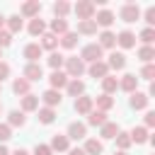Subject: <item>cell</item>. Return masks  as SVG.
<instances>
[{
	"instance_id": "1",
	"label": "cell",
	"mask_w": 155,
	"mask_h": 155,
	"mask_svg": "<svg viewBox=\"0 0 155 155\" xmlns=\"http://www.w3.org/2000/svg\"><path fill=\"white\" fill-rule=\"evenodd\" d=\"M63 63H65V75L73 78V80H78V78L85 73V63H82L80 58H75V56H73V58H65Z\"/></svg>"
},
{
	"instance_id": "2",
	"label": "cell",
	"mask_w": 155,
	"mask_h": 155,
	"mask_svg": "<svg viewBox=\"0 0 155 155\" xmlns=\"http://www.w3.org/2000/svg\"><path fill=\"white\" fill-rule=\"evenodd\" d=\"M80 61H82V63H85V61H90V63L102 61V46H99V44H87V46L82 48V53H80Z\"/></svg>"
},
{
	"instance_id": "3",
	"label": "cell",
	"mask_w": 155,
	"mask_h": 155,
	"mask_svg": "<svg viewBox=\"0 0 155 155\" xmlns=\"http://www.w3.org/2000/svg\"><path fill=\"white\" fill-rule=\"evenodd\" d=\"M75 15H78V19L82 22V19H92L94 17V2H90V0H80L75 7Z\"/></svg>"
},
{
	"instance_id": "4",
	"label": "cell",
	"mask_w": 155,
	"mask_h": 155,
	"mask_svg": "<svg viewBox=\"0 0 155 155\" xmlns=\"http://www.w3.org/2000/svg\"><path fill=\"white\" fill-rule=\"evenodd\" d=\"M119 15H121V19H124V22H136V19L140 17V7H138L136 2H126V5L121 7V12H119Z\"/></svg>"
},
{
	"instance_id": "5",
	"label": "cell",
	"mask_w": 155,
	"mask_h": 155,
	"mask_svg": "<svg viewBox=\"0 0 155 155\" xmlns=\"http://www.w3.org/2000/svg\"><path fill=\"white\" fill-rule=\"evenodd\" d=\"M22 75H24V80H27V82H34V80H41V78H44V70H41V65H39V63H27Z\"/></svg>"
},
{
	"instance_id": "6",
	"label": "cell",
	"mask_w": 155,
	"mask_h": 155,
	"mask_svg": "<svg viewBox=\"0 0 155 155\" xmlns=\"http://www.w3.org/2000/svg\"><path fill=\"white\" fill-rule=\"evenodd\" d=\"M92 97H87V94H80V97H75V111L78 114H90L92 111Z\"/></svg>"
},
{
	"instance_id": "7",
	"label": "cell",
	"mask_w": 155,
	"mask_h": 155,
	"mask_svg": "<svg viewBox=\"0 0 155 155\" xmlns=\"http://www.w3.org/2000/svg\"><path fill=\"white\" fill-rule=\"evenodd\" d=\"M87 136V126L85 124H80V121H73L70 126H68V138H73V140H80V138H85Z\"/></svg>"
},
{
	"instance_id": "8",
	"label": "cell",
	"mask_w": 155,
	"mask_h": 155,
	"mask_svg": "<svg viewBox=\"0 0 155 155\" xmlns=\"http://www.w3.org/2000/svg\"><path fill=\"white\" fill-rule=\"evenodd\" d=\"M39 12H41V2L39 0H29V2L22 5V15L24 17H31L34 19V17H39Z\"/></svg>"
},
{
	"instance_id": "9",
	"label": "cell",
	"mask_w": 155,
	"mask_h": 155,
	"mask_svg": "<svg viewBox=\"0 0 155 155\" xmlns=\"http://www.w3.org/2000/svg\"><path fill=\"white\" fill-rule=\"evenodd\" d=\"M116 44H119L121 48H133V46H136V34L126 29V31H121V34L116 36Z\"/></svg>"
},
{
	"instance_id": "10",
	"label": "cell",
	"mask_w": 155,
	"mask_h": 155,
	"mask_svg": "<svg viewBox=\"0 0 155 155\" xmlns=\"http://www.w3.org/2000/svg\"><path fill=\"white\" fill-rule=\"evenodd\" d=\"M41 53H44V48H41L39 44H29V46H24V58H27L29 63H36V61L41 58Z\"/></svg>"
},
{
	"instance_id": "11",
	"label": "cell",
	"mask_w": 155,
	"mask_h": 155,
	"mask_svg": "<svg viewBox=\"0 0 155 155\" xmlns=\"http://www.w3.org/2000/svg\"><path fill=\"white\" fill-rule=\"evenodd\" d=\"M136 85H138V78H136L133 73H126V75L119 80V87H121L124 92H136Z\"/></svg>"
},
{
	"instance_id": "12",
	"label": "cell",
	"mask_w": 155,
	"mask_h": 155,
	"mask_svg": "<svg viewBox=\"0 0 155 155\" xmlns=\"http://www.w3.org/2000/svg\"><path fill=\"white\" fill-rule=\"evenodd\" d=\"M48 80H51V90H61V87H65V85H68V75H65V73H61V70H53Z\"/></svg>"
},
{
	"instance_id": "13",
	"label": "cell",
	"mask_w": 155,
	"mask_h": 155,
	"mask_svg": "<svg viewBox=\"0 0 155 155\" xmlns=\"http://www.w3.org/2000/svg\"><path fill=\"white\" fill-rule=\"evenodd\" d=\"M148 99H150V97H148L145 92H138V90L131 92V107H133V109H145V107H148Z\"/></svg>"
},
{
	"instance_id": "14",
	"label": "cell",
	"mask_w": 155,
	"mask_h": 155,
	"mask_svg": "<svg viewBox=\"0 0 155 155\" xmlns=\"http://www.w3.org/2000/svg\"><path fill=\"white\" fill-rule=\"evenodd\" d=\"M90 75H92V78H99V80H102V78H107V75H109V68H107V63H104V61H97V63H92V65H90Z\"/></svg>"
},
{
	"instance_id": "15",
	"label": "cell",
	"mask_w": 155,
	"mask_h": 155,
	"mask_svg": "<svg viewBox=\"0 0 155 155\" xmlns=\"http://www.w3.org/2000/svg\"><path fill=\"white\" fill-rule=\"evenodd\" d=\"M41 99L46 102V107H51V109H53L56 104H61V99H63V97H61V92H58V90H46V92L41 94Z\"/></svg>"
},
{
	"instance_id": "16",
	"label": "cell",
	"mask_w": 155,
	"mask_h": 155,
	"mask_svg": "<svg viewBox=\"0 0 155 155\" xmlns=\"http://www.w3.org/2000/svg\"><path fill=\"white\" fill-rule=\"evenodd\" d=\"M124 65H126V56H124V53H116V51H114V53L109 56V61H107V68H114V70H121Z\"/></svg>"
},
{
	"instance_id": "17",
	"label": "cell",
	"mask_w": 155,
	"mask_h": 155,
	"mask_svg": "<svg viewBox=\"0 0 155 155\" xmlns=\"http://www.w3.org/2000/svg\"><path fill=\"white\" fill-rule=\"evenodd\" d=\"M68 94L70 97H80V94H85V82L82 80H68Z\"/></svg>"
},
{
	"instance_id": "18",
	"label": "cell",
	"mask_w": 155,
	"mask_h": 155,
	"mask_svg": "<svg viewBox=\"0 0 155 155\" xmlns=\"http://www.w3.org/2000/svg\"><path fill=\"white\" fill-rule=\"evenodd\" d=\"M87 124H90V126H104V124H107V114L99 111V109H97V111L92 109V111L87 114Z\"/></svg>"
},
{
	"instance_id": "19",
	"label": "cell",
	"mask_w": 155,
	"mask_h": 155,
	"mask_svg": "<svg viewBox=\"0 0 155 155\" xmlns=\"http://www.w3.org/2000/svg\"><path fill=\"white\" fill-rule=\"evenodd\" d=\"M128 138H131V143H145V140H148V128H145V126H136V128L128 133Z\"/></svg>"
},
{
	"instance_id": "20",
	"label": "cell",
	"mask_w": 155,
	"mask_h": 155,
	"mask_svg": "<svg viewBox=\"0 0 155 155\" xmlns=\"http://www.w3.org/2000/svg\"><path fill=\"white\" fill-rule=\"evenodd\" d=\"M51 150H58V153H63V150H68V136H61V133H56L53 138H51V145H48Z\"/></svg>"
},
{
	"instance_id": "21",
	"label": "cell",
	"mask_w": 155,
	"mask_h": 155,
	"mask_svg": "<svg viewBox=\"0 0 155 155\" xmlns=\"http://www.w3.org/2000/svg\"><path fill=\"white\" fill-rule=\"evenodd\" d=\"M85 155H99L102 150H104V145H102V140H97V138H90L87 143H85Z\"/></svg>"
},
{
	"instance_id": "22",
	"label": "cell",
	"mask_w": 155,
	"mask_h": 155,
	"mask_svg": "<svg viewBox=\"0 0 155 155\" xmlns=\"http://www.w3.org/2000/svg\"><path fill=\"white\" fill-rule=\"evenodd\" d=\"M39 109V97L36 94H24L22 97V111H34Z\"/></svg>"
},
{
	"instance_id": "23",
	"label": "cell",
	"mask_w": 155,
	"mask_h": 155,
	"mask_svg": "<svg viewBox=\"0 0 155 155\" xmlns=\"http://www.w3.org/2000/svg\"><path fill=\"white\" fill-rule=\"evenodd\" d=\"M111 22H114V15H111L109 10L97 12V19H94V24H97V27H111Z\"/></svg>"
},
{
	"instance_id": "24",
	"label": "cell",
	"mask_w": 155,
	"mask_h": 155,
	"mask_svg": "<svg viewBox=\"0 0 155 155\" xmlns=\"http://www.w3.org/2000/svg\"><path fill=\"white\" fill-rule=\"evenodd\" d=\"M39 46H41V48H51V51H53V48L58 46V36H53L51 31H44V34H41V44H39Z\"/></svg>"
},
{
	"instance_id": "25",
	"label": "cell",
	"mask_w": 155,
	"mask_h": 155,
	"mask_svg": "<svg viewBox=\"0 0 155 155\" xmlns=\"http://www.w3.org/2000/svg\"><path fill=\"white\" fill-rule=\"evenodd\" d=\"M102 90H104V94H111V92H116V90H119V80H116V78H111V75L102 78Z\"/></svg>"
},
{
	"instance_id": "26",
	"label": "cell",
	"mask_w": 155,
	"mask_h": 155,
	"mask_svg": "<svg viewBox=\"0 0 155 155\" xmlns=\"http://www.w3.org/2000/svg\"><path fill=\"white\" fill-rule=\"evenodd\" d=\"M65 31H68V22H65V19H58V17H56V19L51 22V34H53V36H58V34L63 36Z\"/></svg>"
},
{
	"instance_id": "27",
	"label": "cell",
	"mask_w": 155,
	"mask_h": 155,
	"mask_svg": "<svg viewBox=\"0 0 155 155\" xmlns=\"http://www.w3.org/2000/svg\"><path fill=\"white\" fill-rule=\"evenodd\" d=\"M94 31H97L94 19H82V22H78V34H94Z\"/></svg>"
},
{
	"instance_id": "28",
	"label": "cell",
	"mask_w": 155,
	"mask_h": 155,
	"mask_svg": "<svg viewBox=\"0 0 155 155\" xmlns=\"http://www.w3.org/2000/svg\"><path fill=\"white\" fill-rule=\"evenodd\" d=\"M102 131H99V136L102 138H116V133H119V126L116 124H111V121H107L104 126H99Z\"/></svg>"
},
{
	"instance_id": "29",
	"label": "cell",
	"mask_w": 155,
	"mask_h": 155,
	"mask_svg": "<svg viewBox=\"0 0 155 155\" xmlns=\"http://www.w3.org/2000/svg\"><path fill=\"white\" fill-rule=\"evenodd\" d=\"M44 29H46V27H44V19L34 17V19L29 22V34H31V36H41V34H44Z\"/></svg>"
},
{
	"instance_id": "30",
	"label": "cell",
	"mask_w": 155,
	"mask_h": 155,
	"mask_svg": "<svg viewBox=\"0 0 155 155\" xmlns=\"http://www.w3.org/2000/svg\"><path fill=\"white\" fill-rule=\"evenodd\" d=\"M58 41H61V46H63V48H73V46L78 44V34H75V31H65Z\"/></svg>"
},
{
	"instance_id": "31",
	"label": "cell",
	"mask_w": 155,
	"mask_h": 155,
	"mask_svg": "<svg viewBox=\"0 0 155 155\" xmlns=\"http://www.w3.org/2000/svg\"><path fill=\"white\" fill-rule=\"evenodd\" d=\"M116 44V34H111V31H102L99 34V46L102 48H111Z\"/></svg>"
},
{
	"instance_id": "32",
	"label": "cell",
	"mask_w": 155,
	"mask_h": 155,
	"mask_svg": "<svg viewBox=\"0 0 155 155\" xmlns=\"http://www.w3.org/2000/svg\"><path fill=\"white\" fill-rule=\"evenodd\" d=\"M12 90H15V94H29V82L24 80V78H17L15 82H12Z\"/></svg>"
},
{
	"instance_id": "33",
	"label": "cell",
	"mask_w": 155,
	"mask_h": 155,
	"mask_svg": "<svg viewBox=\"0 0 155 155\" xmlns=\"http://www.w3.org/2000/svg\"><path fill=\"white\" fill-rule=\"evenodd\" d=\"M111 107H114V97H109V94L97 97V109H99V111H109Z\"/></svg>"
},
{
	"instance_id": "34",
	"label": "cell",
	"mask_w": 155,
	"mask_h": 155,
	"mask_svg": "<svg viewBox=\"0 0 155 155\" xmlns=\"http://www.w3.org/2000/svg\"><path fill=\"white\" fill-rule=\"evenodd\" d=\"M53 119H56V111H53L51 107L39 109V121H41V124H53Z\"/></svg>"
},
{
	"instance_id": "35",
	"label": "cell",
	"mask_w": 155,
	"mask_h": 155,
	"mask_svg": "<svg viewBox=\"0 0 155 155\" xmlns=\"http://www.w3.org/2000/svg\"><path fill=\"white\" fill-rule=\"evenodd\" d=\"M53 12H56V17H58V19H63V17L70 12V5H68L65 0H58V2L53 5Z\"/></svg>"
},
{
	"instance_id": "36",
	"label": "cell",
	"mask_w": 155,
	"mask_h": 155,
	"mask_svg": "<svg viewBox=\"0 0 155 155\" xmlns=\"http://www.w3.org/2000/svg\"><path fill=\"white\" fill-rule=\"evenodd\" d=\"M138 58L145 61V63H150V61L155 58V48H153V46H140V48H138Z\"/></svg>"
},
{
	"instance_id": "37",
	"label": "cell",
	"mask_w": 155,
	"mask_h": 155,
	"mask_svg": "<svg viewBox=\"0 0 155 155\" xmlns=\"http://www.w3.org/2000/svg\"><path fill=\"white\" fill-rule=\"evenodd\" d=\"M5 22H7V27H10V34L22 31V19H19V15H12V17H7Z\"/></svg>"
},
{
	"instance_id": "38",
	"label": "cell",
	"mask_w": 155,
	"mask_h": 155,
	"mask_svg": "<svg viewBox=\"0 0 155 155\" xmlns=\"http://www.w3.org/2000/svg\"><path fill=\"white\" fill-rule=\"evenodd\" d=\"M24 121H27L24 119V111H17L15 109V111H10V124L7 126H24Z\"/></svg>"
},
{
	"instance_id": "39",
	"label": "cell",
	"mask_w": 155,
	"mask_h": 155,
	"mask_svg": "<svg viewBox=\"0 0 155 155\" xmlns=\"http://www.w3.org/2000/svg\"><path fill=\"white\" fill-rule=\"evenodd\" d=\"M63 61H65V56H61V53H56V51L48 56V65H51L53 70H58V68L63 65Z\"/></svg>"
},
{
	"instance_id": "40",
	"label": "cell",
	"mask_w": 155,
	"mask_h": 155,
	"mask_svg": "<svg viewBox=\"0 0 155 155\" xmlns=\"http://www.w3.org/2000/svg\"><path fill=\"white\" fill-rule=\"evenodd\" d=\"M116 145H119V150H124V153H126V148L131 145L128 133H121V131H119V133H116Z\"/></svg>"
},
{
	"instance_id": "41",
	"label": "cell",
	"mask_w": 155,
	"mask_h": 155,
	"mask_svg": "<svg viewBox=\"0 0 155 155\" xmlns=\"http://www.w3.org/2000/svg\"><path fill=\"white\" fill-rule=\"evenodd\" d=\"M155 39V29H150V27H145L143 31H140V41L145 44V46H150V41Z\"/></svg>"
},
{
	"instance_id": "42",
	"label": "cell",
	"mask_w": 155,
	"mask_h": 155,
	"mask_svg": "<svg viewBox=\"0 0 155 155\" xmlns=\"http://www.w3.org/2000/svg\"><path fill=\"white\" fill-rule=\"evenodd\" d=\"M140 75H143L145 80L155 78V65H153V63H145V65H143V70H140Z\"/></svg>"
},
{
	"instance_id": "43",
	"label": "cell",
	"mask_w": 155,
	"mask_h": 155,
	"mask_svg": "<svg viewBox=\"0 0 155 155\" xmlns=\"http://www.w3.org/2000/svg\"><path fill=\"white\" fill-rule=\"evenodd\" d=\"M10 44H12V34L5 31V29H0V48H5V46H10Z\"/></svg>"
},
{
	"instance_id": "44",
	"label": "cell",
	"mask_w": 155,
	"mask_h": 155,
	"mask_svg": "<svg viewBox=\"0 0 155 155\" xmlns=\"http://www.w3.org/2000/svg\"><path fill=\"white\" fill-rule=\"evenodd\" d=\"M7 138H12V131H10L7 124H0V143H5Z\"/></svg>"
},
{
	"instance_id": "45",
	"label": "cell",
	"mask_w": 155,
	"mask_h": 155,
	"mask_svg": "<svg viewBox=\"0 0 155 155\" xmlns=\"http://www.w3.org/2000/svg\"><path fill=\"white\" fill-rule=\"evenodd\" d=\"M51 153H53V150H51L48 145H44V143H39V145L34 148V155H51Z\"/></svg>"
},
{
	"instance_id": "46",
	"label": "cell",
	"mask_w": 155,
	"mask_h": 155,
	"mask_svg": "<svg viewBox=\"0 0 155 155\" xmlns=\"http://www.w3.org/2000/svg\"><path fill=\"white\" fill-rule=\"evenodd\" d=\"M145 22H148L150 29H153V24H155V7H148V10H145Z\"/></svg>"
},
{
	"instance_id": "47",
	"label": "cell",
	"mask_w": 155,
	"mask_h": 155,
	"mask_svg": "<svg viewBox=\"0 0 155 155\" xmlns=\"http://www.w3.org/2000/svg\"><path fill=\"white\" fill-rule=\"evenodd\" d=\"M7 75H10V65H7V63H2V61H0V82H2V80H5V78H7Z\"/></svg>"
},
{
	"instance_id": "48",
	"label": "cell",
	"mask_w": 155,
	"mask_h": 155,
	"mask_svg": "<svg viewBox=\"0 0 155 155\" xmlns=\"http://www.w3.org/2000/svg\"><path fill=\"white\" fill-rule=\"evenodd\" d=\"M145 126H155V111H148L145 114Z\"/></svg>"
},
{
	"instance_id": "49",
	"label": "cell",
	"mask_w": 155,
	"mask_h": 155,
	"mask_svg": "<svg viewBox=\"0 0 155 155\" xmlns=\"http://www.w3.org/2000/svg\"><path fill=\"white\" fill-rule=\"evenodd\" d=\"M70 155H85V150H82V148H73V150H70Z\"/></svg>"
},
{
	"instance_id": "50",
	"label": "cell",
	"mask_w": 155,
	"mask_h": 155,
	"mask_svg": "<svg viewBox=\"0 0 155 155\" xmlns=\"http://www.w3.org/2000/svg\"><path fill=\"white\" fill-rule=\"evenodd\" d=\"M12 155H29V153H27V150H24V148H17V150H15V153H12Z\"/></svg>"
},
{
	"instance_id": "51",
	"label": "cell",
	"mask_w": 155,
	"mask_h": 155,
	"mask_svg": "<svg viewBox=\"0 0 155 155\" xmlns=\"http://www.w3.org/2000/svg\"><path fill=\"white\" fill-rule=\"evenodd\" d=\"M0 155H10V153H7V148H5V145H0Z\"/></svg>"
},
{
	"instance_id": "52",
	"label": "cell",
	"mask_w": 155,
	"mask_h": 155,
	"mask_svg": "<svg viewBox=\"0 0 155 155\" xmlns=\"http://www.w3.org/2000/svg\"><path fill=\"white\" fill-rule=\"evenodd\" d=\"M2 24H5V17H2V15H0V29H2Z\"/></svg>"
},
{
	"instance_id": "53",
	"label": "cell",
	"mask_w": 155,
	"mask_h": 155,
	"mask_svg": "<svg viewBox=\"0 0 155 155\" xmlns=\"http://www.w3.org/2000/svg\"><path fill=\"white\" fill-rule=\"evenodd\" d=\"M114 155H126V153H124V150H119V153H114Z\"/></svg>"
},
{
	"instance_id": "54",
	"label": "cell",
	"mask_w": 155,
	"mask_h": 155,
	"mask_svg": "<svg viewBox=\"0 0 155 155\" xmlns=\"http://www.w3.org/2000/svg\"><path fill=\"white\" fill-rule=\"evenodd\" d=\"M0 58H2V53H0Z\"/></svg>"
}]
</instances>
